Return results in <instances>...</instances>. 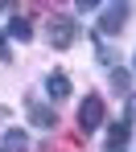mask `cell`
Returning <instances> with one entry per match:
<instances>
[{"label": "cell", "instance_id": "1", "mask_svg": "<svg viewBox=\"0 0 136 152\" xmlns=\"http://www.w3.org/2000/svg\"><path fill=\"white\" fill-rule=\"evenodd\" d=\"M124 17H128V4L124 0H111L107 8L99 12V25H95V37L103 33V37H111V33H120V25H124Z\"/></svg>", "mask_w": 136, "mask_h": 152}, {"label": "cell", "instance_id": "2", "mask_svg": "<svg viewBox=\"0 0 136 152\" xmlns=\"http://www.w3.org/2000/svg\"><path fill=\"white\" fill-rule=\"evenodd\" d=\"M79 124H82V132H95V127L103 124V99H99V95H87V99H82Z\"/></svg>", "mask_w": 136, "mask_h": 152}, {"label": "cell", "instance_id": "3", "mask_svg": "<svg viewBox=\"0 0 136 152\" xmlns=\"http://www.w3.org/2000/svg\"><path fill=\"white\" fill-rule=\"evenodd\" d=\"M74 33H79V29H74V21H62V17H54V21H50V45H54V50L70 45V41H74Z\"/></svg>", "mask_w": 136, "mask_h": 152}, {"label": "cell", "instance_id": "4", "mask_svg": "<svg viewBox=\"0 0 136 152\" xmlns=\"http://www.w3.org/2000/svg\"><path fill=\"white\" fill-rule=\"evenodd\" d=\"M29 119H33L37 127H54V124H58L54 107H46V103H29Z\"/></svg>", "mask_w": 136, "mask_h": 152}, {"label": "cell", "instance_id": "5", "mask_svg": "<svg viewBox=\"0 0 136 152\" xmlns=\"http://www.w3.org/2000/svg\"><path fill=\"white\" fill-rule=\"evenodd\" d=\"M128 144V124H111L107 127V152H120Z\"/></svg>", "mask_w": 136, "mask_h": 152}, {"label": "cell", "instance_id": "6", "mask_svg": "<svg viewBox=\"0 0 136 152\" xmlns=\"http://www.w3.org/2000/svg\"><path fill=\"white\" fill-rule=\"evenodd\" d=\"M46 86H50V95H54V99H66V95H70V78H66V74H50Z\"/></svg>", "mask_w": 136, "mask_h": 152}, {"label": "cell", "instance_id": "7", "mask_svg": "<svg viewBox=\"0 0 136 152\" xmlns=\"http://www.w3.org/2000/svg\"><path fill=\"white\" fill-rule=\"evenodd\" d=\"M4 148H8V152L29 148V136H25V132H8V136H4Z\"/></svg>", "mask_w": 136, "mask_h": 152}, {"label": "cell", "instance_id": "8", "mask_svg": "<svg viewBox=\"0 0 136 152\" xmlns=\"http://www.w3.org/2000/svg\"><path fill=\"white\" fill-rule=\"evenodd\" d=\"M8 33H12V37H21V41H29V37H33V29H29V21H25V17H12Z\"/></svg>", "mask_w": 136, "mask_h": 152}, {"label": "cell", "instance_id": "9", "mask_svg": "<svg viewBox=\"0 0 136 152\" xmlns=\"http://www.w3.org/2000/svg\"><path fill=\"white\" fill-rule=\"evenodd\" d=\"M111 86H115V91H128V74L115 70V74H111Z\"/></svg>", "mask_w": 136, "mask_h": 152}, {"label": "cell", "instance_id": "10", "mask_svg": "<svg viewBox=\"0 0 136 152\" xmlns=\"http://www.w3.org/2000/svg\"><path fill=\"white\" fill-rule=\"evenodd\" d=\"M12 53H8V41H4V33H0V62H8Z\"/></svg>", "mask_w": 136, "mask_h": 152}]
</instances>
